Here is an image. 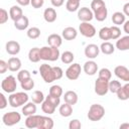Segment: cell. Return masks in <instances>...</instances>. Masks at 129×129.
Instances as JSON below:
<instances>
[{
	"mask_svg": "<svg viewBox=\"0 0 129 129\" xmlns=\"http://www.w3.org/2000/svg\"><path fill=\"white\" fill-rule=\"evenodd\" d=\"M16 88H17V83H16V79L13 76H8L1 82V89L5 93L12 94L16 91Z\"/></svg>",
	"mask_w": 129,
	"mask_h": 129,
	"instance_id": "5",
	"label": "cell"
},
{
	"mask_svg": "<svg viewBox=\"0 0 129 129\" xmlns=\"http://www.w3.org/2000/svg\"><path fill=\"white\" fill-rule=\"evenodd\" d=\"M81 72H82L81 66H80L79 63L75 62V63L71 64V66L67 69V71H66L64 74H66V77H67L69 80H71V81H76L77 79H79V77H80V75H81Z\"/></svg>",
	"mask_w": 129,
	"mask_h": 129,
	"instance_id": "9",
	"label": "cell"
},
{
	"mask_svg": "<svg viewBox=\"0 0 129 129\" xmlns=\"http://www.w3.org/2000/svg\"><path fill=\"white\" fill-rule=\"evenodd\" d=\"M28 59L31 62H38L40 58V48L38 47H32L28 51Z\"/></svg>",
	"mask_w": 129,
	"mask_h": 129,
	"instance_id": "28",
	"label": "cell"
},
{
	"mask_svg": "<svg viewBox=\"0 0 129 129\" xmlns=\"http://www.w3.org/2000/svg\"><path fill=\"white\" fill-rule=\"evenodd\" d=\"M116 48H118L121 51L129 50V35H125L122 37H119L116 41Z\"/></svg>",
	"mask_w": 129,
	"mask_h": 129,
	"instance_id": "17",
	"label": "cell"
},
{
	"mask_svg": "<svg viewBox=\"0 0 129 129\" xmlns=\"http://www.w3.org/2000/svg\"><path fill=\"white\" fill-rule=\"evenodd\" d=\"M30 78H31L30 77V73L27 70H20L18 72V74H17V80L20 83L25 81V80H27V79H30Z\"/></svg>",
	"mask_w": 129,
	"mask_h": 129,
	"instance_id": "41",
	"label": "cell"
},
{
	"mask_svg": "<svg viewBox=\"0 0 129 129\" xmlns=\"http://www.w3.org/2000/svg\"><path fill=\"white\" fill-rule=\"evenodd\" d=\"M20 120H21V115L18 112H14V111L7 112L2 117V121H3L4 125H6L8 127L13 126V125L19 123Z\"/></svg>",
	"mask_w": 129,
	"mask_h": 129,
	"instance_id": "6",
	"label": "cell"
},
{
	"mask_svg": "<svg viewBox=\"0 0 129 129\" xmlns=\"http://www.w3.org/2000/svg\"><path fill=\"white\" fill-rule=\"evenodd\" d=\"M53 125H54L53 120L50 117L40 116L37 129H52L53 128Z\"/></svg>",
	"mask_w": 129,
	"mask_h": 129,
	"instance_id": "14",
	"label": "cell"
},
{
	"mask_svg": "<svg viewBox=\"0 0 129 129\" xmlns=\"http://www.w3.org/2000/svg\"><path fill=\"white\" fill-rule=\"evenodd\" d=\"M60 59H61V61H62L63 63L70 64V63H72L73 60L75 59V55H74V53H73L72 51L66 50V51H63V52L60 54Z\"/></svg>",
	"mask_w": 129,
	"mask_h": 129,
	"instance_id": "33",
	"label": "cell"
},
{
	"mask_svg": "<svg viewBox=\"0 0 129 129\" xmlns=\"http://www.w3.org/2000/svg\"><path fill=\"white\" fill-rule=\"evenodd\" d=\"M29 25V20L26 16H22L19 19L14 21V27L18 30H25Z\"/></svg>",
	"mask_w": 129,
	"mask_h": 129,
	"instance_id": "23",
	"label": "cell"
},
{
	"mask_svg": "<svg viewBox=\"0 0 129 129\" xmlns=\"http://www.w3.org/2000/svg\"><path fill=\"white\" fill-rule=\"evenodd\" d=\"M8 63V70L10 72H19L20 68H21V60L16 57V56H12L8 59L7 61Z\"/></svg>",
	"mask_w": 129,
	"mask_h": 129,
	"instance_id": "19",
	"label": "cell"
},
{
	"mask_svg": "<svg viewBox=\"0 0 129 129\" xmlns=\"http://www.w3.org/2000/svg\"><path fill=\"white\" fill-rule=\"evenodd\" d=\"M79 31L81 32V34L85 37L91 38L93 36L96 35V28L93 24H91L90 22H81L80 26H79Z\"/></svg>",
	"mask_w": 129,
	"mask_h": 129,
	"instance_id": "7",
	"label": "cell"
},
{
	"mask_svg": "<svg viewBox=\"0 0 129 129\" xmlns=\"http://www.w3.org/2000/svg\"><path fill=\"white\" fill-rule=\"evenodd\" d=\"M5 48H6V52L8 54L16 55L20 51V44H19V42L15 41V40H9V41L6 42Z\"/></svg>",
	"mask_w": 129,
	"mask_h": 129,
	"instance_id": "13",
	"label": "cell"
},
{
	"mask_svg": "<svg viewBox=\"0 0 129 129\" xmlns=\"http://www.w3.org/2000/svg\"><path fill=\"white\" fill-rule=\"evenodd\" d=\"M83 70L88 76H94L98 72V64L94 60H88L85 62Z\"/></svg>",
	"mask_w": 129,
	"mask_h": 129,
	"instance_id": "15",
	"label": "cell"
},
{
	"mask_svg": "<svg viewBox=\"0 0 129 129\" xmlns=\"http://www.w3.org/2000/svg\"><path fill=\"white\" fill-rule=\"evenodd\" d=\"M100 50H101L104 54L109 55V54L114 53L115 47H114V45H113L111 42H109V41H104V42L100 45Z\"/></svg>",
	"mask_w": 129,
	"mask_h": 129,
	"instance_id": "30",
	"label": "cell"
},
{
	"mask_svg": "<svg viewBox=\"0 0 129 129\" xmlns=\"http://www.w3.org/2000/svg\"><path fill=\"white\" fill-rule=\"evenodd\" d=\"M98 74H99V77H98V78H101V79H104V80H107V81H110V80H111L112 73H111V71H110L109 69H107V68L101 69V70L98 72Z\"/></svg>",
	"mask_w": 129,
	"mask_h": 129,
	"instance_id": "37",
	"label": "cell"
},
{
	"mask_svg": "<svg viewBox=\"0 0 129 129\" xmlns=\"http://www.w3.org/2000/svg\"><path fill=\"white\" fill-rule=\"evenodd\" d=\"M7 105H8V102H7V100H6V97L4 96L3 93H1V94H0V109L6 108Z\"/></svg>",
	"mask_w": 129,
	"mask_h": 129,
	"instance_id": "47",
	"label": "cell"
},
{
	"mask_svg": "<svg viewBox=\"0 0 129 129\" xmlns=\"http://www.w3.org/2000/svg\"><path fill=\"white\" fill-rule=\"evenodd\" d=\"M80 2L81 0H68L66 4V9L69 12H75L80 9Z\"/></svg>",
	"mask_w": 129,
	"mask_h": 129,
	"instance_id": "32",
	"label": "cell"
},
{
	"mask_svg": "<svg viewBox=\"0 0 129 129\" xmlns=\"http://www.w3.org/2000/svg\"><path fill=\"white\" fill-rule=\"evenodd\" d=\"M7 70H8V63L5 60L1 59L0 60V74H4Z\"/></svg>",
	"mask_w": 129,
	"mask_h": 129,
	"instance_id": "48",
	"label": "cell"
},
{
	"mask_svg": "<svg viewBox=\"0 0 129 129\" xmlns=\"http://www.w3.org/2000/svg\"><path fill=\"white\" fill-rule=\"evenodd\" d=\"M26 34H27V37L28 38H30V39H36V38H38L40 36V29L38 27H30L27 30Z\"/></svg>",
	"mask_w": 129,
	"mask_h": 129,
	"instance_id": "36",
	"label": "cell"
},
{
	"mask_svg": "<svg viewBox=\"0 0 129 129\" xmlns=\"http://www.w3.org/2000/svg\"><path fill=\"white\" fill-rule=\"evenodd\" d=\"M16 2L20 6H27L30 4V0H16Z\"/></svg>",
	"mask_w": 129,
	"mask_h": 129,
	"instance_id": "50",
	"label": "cell"
},
{
	"mask_svg": "<svg viewBox=\"0 0 129 129\" xmlns=\"http://www.w3.org/2000/svg\"><path fill=\"white\" fill-rule=\"evenodd\" d=\"M63 100L66 103L71 105H76L78 103V94L75 91H68L63 95Z\"/></svg>",
	"mask_w": 129,
	"mask_h": 129,
	"instance_id": "24",
	"label": "cell"
},
{
	"mask_svg": "<svg viewBox=\"0 0 129 129\" xmlns=\"http://www.w3.org/2000/svg\"><path fill=\"white\" fill-rule=\"evenodd\" d=\"M114 74L121 81H124L126 83L129 82V69H127L126 67H124V66H117L114 69Z\"/></svg>",
	"mask_w": 129,
	"mask_h": 129,
	"instance_id": "12",
	"label": "cell"
},
{
	"mask_svg": "<svg viewBox=\"0 0 129 129\" xmlns=\"http://www.w3.org/2000/svg\"><path fill=\"white\" fill-rule=\"evenodd\" d=\"M100 51H101V50H100V47H99L97 44H94V43H90V44L86 45L85 50H84L85 55H86L88 58H90V59L96 58V57L99 55Z\"/></svg>",
	"mask_w": 129,
	"mask_h": 129,
	"instance_id": "11",
	"label": "cell"
},
{
	"mask_svg": "<svg viewBox=\"0 0 129 129\" xmlns=\"http://www.w3.org/2000/svg\"><path fill=\"white\" fill-rule=\"evenodd\" d=\"M31 100L32 102H34L35 104H41L44 100H45V97L43 95V93L41 91H34L32 93V96H31Z\"/></svg>",
	"mask_w": 129,
	"mask_h": 129,
	"instance_id": "35",
	"label": "cell"
},
{
	"mask_svg": "<svg viewBox=\"0 0 129 129\" xmlns=\"http://www.w3.org/2000/svg\"><path fill=\"white\" fill-rule=\"evenodd\" d=\"M110 29H111V39L117 40V39L121 36V29H120L117 25L111 26Z\"/></svg>",
	"mask_w": 129,
	"mask_h": 129,
	"instance_id": "42",
	"label": "cell"
},
{
	"mask_svg": "<svg viewBox=\"0 0 129 129\" xmlns=\"http://www.w3.org/2000/svg\"><path fill=\"white\" fill-rule=\"evenodd\" d=\"M39 73H40V76L43 79V81L47 84L52 83L53 81H56L53 67H50L47 63H42L39 67Z\"/></svg>",
	"mask_w": 129,
	"mask_h": 129,
	"instance_id": "4",
	"label": "cell"
},
{
	"mask_svg": "<svg viewBox=\"0 0 129 129\" xmlns=\"http://www.w3.org/2000/svg\"><path fill=\"white\" fill-rule=\"evenodd\" d=\"M99 37H100V39L105 40V41L111 39V29H110V27H107V26L102 27L99 31Z\"/></svg>",
	"mask_w": 129,
	"mask_h": 129,
	"instance_id": "34",
	"label": "cell"
},
{
	"mask_svg": "<svg viewBox=\"0 0 129 129\" xmlns=\"http://www.w3.org/2000/svg\"><path fill=\"white\" fill-rule=\"evenodd\" d=\"M43 4H44V0H30V5L35 9L42 7Z\"/></svg>",
	"mask_w": 129,
	"mask_h": 129,
	"instance_id": "46",
	"label": "cell"
},
{
	"mask_svg": "<svg viewBox=\"0 0 129 129\" xmlns=\"http://www.w3.org/2000/svg\"><path fill=\"white\" fill-rule=\"evenodd\" d=\"M105 115V108L100 104L91 105L88 111V118L90 121H100Z\"/></svg>",
	"mask_w": 129,
	"mask_h": 129,
	"instance_id": "3",
	"label": "cell"
},
{
	"mask_svg": "<svg viewBox=\"0 0 129 129\" xmlns=\"http://www.w3.org/2000/svg\"><path fill=\"white\" fill-rule=\"evenodd\" d=\"M56 17H57V14H56V11L54 10V8L48 7L43 11V18L48 23L54 22L56 20Z\"/></svg>",
	"mask_w": 129,
	"mask_h": 129,
	"instance_id": "20",
	"label": "cell"
},
{
	"mask_svg": "<svg viewBox=\"0 0 129 129\" xmlns=\"http://www.w3.org/2000/svg\"><path fill=\"white\" fill-rule=\"evenodd\" d=\"M120 129H129V123H123L120 125Z\"/></svg>",
	"mask_w": 129,
	"mask_h": 129,
	"instance_id": "54",
	"label": "cell"
},
{
	"mask_svg": "<svg viewBox=\"0 0 129 129\" xmlns=\"http://www.w3.org/2000/svg\"><path fill=\"white\" fill-rule=\"evenodd\" d=\"M109 92V81L98 78L95 82V93L99 96H105Z\"/></svg>",
	"mask_w": 129,
	"mask_h": 129,
	"instance_id": "8",
	"label": "cell"
},
{
	"mask_svg": "<svg viewBox=\"0 0 129 129\" xmlns=\"http://www.w3.org/2000/svg\"><path fill=\"white\" fill-rule=\"evenodd\" d=\"M123 30H124V32L126 34L129 35V20H127V21L124 22V24H123Z\"/></svg>",
	"mask_w": 129,
	"mask_h": 129,
	"instance_id": "51",
	"label": "cell"
},
{
	"mask_svg": "<svg viewBox=\"0 0 129 129\" xmlns=\"http://www.w3.org/2000/svg\"><path fill=\"white\" fill-rule=\"evenodd\" d=\"M126 21V15L123 13V12H115L113 13L112 15V22L115 24V25H121V24H124V22Z\"/></svg>",
	"mask_w": 129,
	"mask_h": 129,
	"instance_id": "29",
	"label": "cell"
},
{
	"mask_svg": "<svg viewBox=\"0 0 129 129\" xmlns=\"http://www.w3.org/2000/svg\"><path fill=\"white\" fill-rule=\"evenodd\" d=\"M81 127H82V124L78 119H73L69 123V128L70 129H80Z\"/></svg>",
	"mask_w": 129,
	"mask_h": 129,
	"instance_id": "45",
	"label": "cell"
},
{
	"mask_svg": "<svg viewBox=\"0 0 129 129\" xmlns=\"http://www.w3.org/2000/svg\"><path fill=\"white\" fill-rule=\"evenodd\" d=\"M28 95L24 92H16V93H12L10 94L9 98H8V102L9 105L13 108H17L20 107L22 105H25L28 102Z\"/></svg>",
	"mask_w": 129,
	"mask_h": 129,
	"instance_id": "2",
	"label": "cell"
},
{
	"mask_svg": "<svg viewBox=\"0 0 129 129\" xmlns=\"http://www.w3.org/2000/svg\"><path fill=\"white\" fill-rule=\"evenodd\" d=\"M122 88H123V90H124V92H125L127 98L129 99V82H127L124 86H122Z\"/></svg>",
	"mask_w": 129,
	"mask_h": 129,
	"instance_id": "53",
	"label": "cell"
},
{
	"mask_svg": "<svg viewBox=\"0 0 129 129\" xmlns=\"http://www.w3.org/2000/svg\"><path fill=\"white\" fill-rule=\"evenodd\" d=\"M121 83L117 80H113V81H109V91L113 94H116L118 92V90L121 88Z\"/></svg>",
	"mask_w": 129,
	"mask_h": 129,
	"instance_id": "38",
	"label": "cell"
},
{
	"mask_svg": "<svg viewBox=\"0 0 129 129\" xmlns=\"http://www.w3.org/2000/svg\"><path fill=\"white\" fill-rule=\"evenodd\" d=\"M50 2L52 4V6H54V7H60L63 4L64 0H50Z\"/></svg>",
	"mask_w": 129,
	"mask_h": 129,
	"instance_id": "49",
	"label": "cell"
},
{
	"mask_svg": "<svg viewBox=\"0 0 129 129\" xmlns=\"http://www.w3.org/2000/svg\"><path fill=\"white\" fill-rule=\"evenodd\" d=\"M7 20H8V12L4 8H1L0 9V23L4 24L7 22Z\"/></svg>",
	"mask_w": 129,
	"mask_h": 129,
	"instance_id": "44",
	"label": "cell"
},
{
	"mask_svg": "<svg viewBox=\"0 0 129 129\" xmlns=\"http://www.w3.org/2000/svg\"><path fill=\"white\" fill-rule=\"evenodd\" d=\"M61 36L62 38H64L66 40H74L77 36H78V31L75 27H72V26H69V27H66L62 32H61Z\"/></svg>",
	"mask_w": 129,
	"mask_h": 129,
	"instance_id": "16",
	"label": "cell"
},
{
	"mask_svg": "<svg viewBox=\"0 0 129 129\" xmlns=\"http://www.w3.org/2000/svg\"><path fill=\"white\" fill-rule=\"evenodd\" d=\"M55 109H56V107L53 106V105H52L50 102H48L47 100H44V101L41 103V110H42V112L45 113V114H48V115L53 114V113L55 112Z\"/></svg>",
	"mask_w": 129,
	"mask_h": 129,
	"instance_id": "31",
	"label": "cell"
},
{
	"mask_svg": "<svg viewBox=\"0 0 129 129\" xmlns=\"http://www.w3.org/2000/svg\"><path fill=\"white\" fill-rule=\"evenodd\" d=\"M58 112H59L60 116H62V117H70L73 114V105L64 102L62 105L59 106Z\"/></svg>",
	"mask_w": 129,
	"mask_h": 129,
	"instance_id": "27",
	"label": "cell"
},
{
	"mask_svg": "<svg viewBox=\"0 0 129 129\" xmlns=\"http://www.w3.org/2000/svg\"><path fill=\"white\" fill-rule=\"evenodd\" d=\"M78 18L82 22H90L94 18V12L88 7H82L78 10Z\"/></svg>",
	"mask_w": 129,
	"mask_h": 129,
	"instance_id": "10",
	"label": "cell"
},
{
	"mask_svg": "<svg viewBox=\"0 0 129 129\" xmlns=\"http://www.w3.org/2000/svg\"><path fill=\"white\" fill-rule=\"evenodd\" d=\"M39 118H40V115H36V114L27 116V118L25 119V126L30 129L37 128L39 123Z\"/></svg>",
	"mask_w": 129,
	"mask_h": 129,
	"instance_id": "18",
	"label": "cell"
},
{
	"mask_svg": "<svg viewBox=\"0 0 129 129\" xmlns=\"http://www.w3.org/2000/svg\"><path fill=\"white\" fill-rule=\"evenodd\" d=\"M35 113H36V105L34 102H27L22 107V114L25 116L33 115Z\"/></svg>",
	"mask_w": 129,
	"mask_h": 129,
	"instance_id": "26",
	"label": "cell"
},
{
	"mask_svg": "<svg viewBox=\"0 0 129 129\" xmlns=\"http://www.w3.org/2000/svg\"><path fill=\"white\" fill-rule=\"evenodd\" d=\"M123 13L126 16H129V2L124 4V6H123Z\"/></svg>",
	"mask_w": 129,
	"mask_h": 129,
	"instance_id": "52",
	"label": "cell"
},
{
	"mask_svg": "<svg viewBox=\"0 0 129 129\" xmlns=\"http://www.w3.org/2000/svg\"><path fill=\"white\" fill-rule=\"evenodd\" d=\"M60 57L59 49L58 47L53 46H42L40 48V58L42 60H49V61H55Z\"/></svg>",
	"mask_w": 129,
	"mask_h": 129,
	"instance_id": "1",
	"label": "cell"
},
{
	"mask_svg": "<svg viewBox=\"0 0 129 129\" xmlns=\"http://www.w3.org/2000/svg\"><path fill=\"white\" fill-rule=\"evenodd\" d=\"M9 16L13 21H15V20L19 19L20 17H22L23 16V12H22V9L20 8V6L13 5L9 10Z\"/></svg>",
	"mask_w": 129,
	"mask_h": 129,
	"instance_id": "22",
	"label": "cell"
},
{
	"mask_svg": "<svg viewBox=\"0 0 129 129\" xmlns=\"http://www.w3.org/2000/svg\"><path fill=\"white\" fill-rule=\"evenodd\" d=\"M20 85H21V88H22L24 91H30V90H32L33 87H34V81L30 78V79H27V80L21 82Z\"/></svg>",
	"mask_w": 129,
	"mask_h": 129,
	"instance_id": "39",
	"label": "cell"
},
{
	"mask_svg": "<svg viewBox=\"0 0 129 129\" xmlns=\"http://www.w3.org/2000/svg\"><path fill=\"white\" fill-rule=\"evenodd\" d=\"M94 12V17L97 19V21H104L106 18H107V15H108V10H107V7L106 5L93 11Z\"/></svg>",
	"mask_w": 129,
	"mask_h": 129,
	"instance_id": "25",
	"label": "cell"
},
{
	"mask_svg": "<svg viewBox=\"0 0 129 129\" xmlns=\"http://www.w3.org/2000/svg\"><path fill=\"white\" fill-rule=\"evenodd\" d=\"M49 94L55 97H61L62 95V88L58 85H53L49 88Z\"/></svg>",
	"mask_w": 129,
	"mask_h": 129,
	"instance_id": "40",
	"label": "cell"
},
{
	"mask_svg": "<svg viewBox=\"0 0 129 129\" xmlns=\"http://www.w3.org/2000/svg\"><path fill=\"white\" fill-rule=\"evenodd\" d=\"M47 43L53 47H59L62 43V37L56 33H52L47 37Z\"/></svg>",
	"mask_w": 129,
	"mask_h": 129,
	"instance_id": "21",
	"label": "cell"
},
{
	"mask_svg": "<svg viewBox=\"0 0 129 129\" xmlns=\"http://www.w3.org/2000/svg\"><path fill=\"white\" fill-rule=\"evenodd\" d=\"M45 100H47L48 102H50L53 106L57 107L60 105V97H55V96H52L50 94H48L46 97H45Z\"/></svg>",
	"mask_w": 129,
	"mask_h": 129,
	"instance_id": "43",
	"label": "cell"
}]
</instances>
